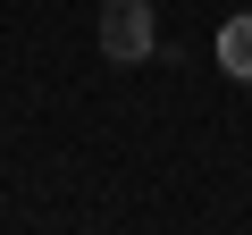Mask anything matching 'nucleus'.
<instances>
[{"label": "nucleus", "instance_id": "obj_2", "mask_svg": "<svg viewBox=\"0 0 252 235\" xmlns=\"http://www.w3.org/2000/svg\"><path fill=\"white\" fill-rule=\"evenodd\" d=\"M219 67H227L235 84L252 76V17H227V26H219Z\"/></svg>", "mask_w": 252, "mask_h": 235}, {"label": "nucleus", "instance_id": "obj_1", "mask_svg": "<svg viewBox=\"0 0 252 235\" xmlns=\"http://www.w3.org/2000/svg\"><path fill=\"white\" fill-rule=\"evenodd\" d=\"M101 51L109 59H143L152 51V9H143V0H109V9H101Z\"/></svg>", "mask_w": 252, "mask_h": 235}]
</instances>
